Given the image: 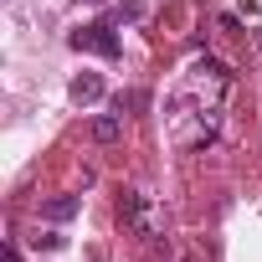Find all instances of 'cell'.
I'll return each mask as SVG.
<instances>
[{"mask_svg": "<svg viewBox=\"0 0 262 262\" xmlns=\"http://www.w3.org/2000/svg\"><path fill=\"white\" fill-rule=\"evenodd\" d=\"M67 41H72V52H93V57H108V62L123 52L118 31H113V26H103V21H98V26H77Z\"/></svg>", "mask_w": 262, "mask_h": 262, "instance_id": "1", "label": "cell"}, {"mask_svg": "<svg viewBox=\"0 0 262 262\" xmlns=\"http://www.w3.org/2000/svg\"><path fill=\"white\" fill-rule=\"evenodd\" d=\"M67 93H72V103H98V98H103V77H98V72H77Z\"/></svg>", "mask_w": 262, "mask_h": 262, "instance_id": "2", "label": "cell"}, {"mask_svg": "<svg viewBox=\"0 0 262 262\" xmlns=\"http://www.w3.org/2000/svg\"><path fill=\"white\" fill-rule=\"evenodd\" d=\"M93 139H98V144H118V139H123V118H118V113H98V118H93Z\"/></svg>", "mask_w": 262, "mask_h": 262, "instance_id": "3", "label": "cell"}, {"mask_svg": "<svg viewBox=\"0 0 262 262\" xmlns=\"http://www.w3.org/2000/svg\"><path fill=\"white\" fill-rule=\"evenodd\" d=\"M77 211H82V201H77V195H52V201L41 206V216H47V221H72Z\"/></svg>", "mask_w": 262, "mask_h": 262, "instance_id": "4", "label": "cell"}, {"mask_svg": "<svg viewBox=\"0 0 262 262\" xmlns=\"http://www.w3.org/2000/svg\"><path fill=\"white\" fill-rule=\"evenodd\" d=\"M118 211H123V221H134L139 231H149V221H144V195L123 190V195H118Z\"/></svg>", "mask_w": 262, "mask_h": 262, "instance_id": "5", "label": "cell"}, {"mask_svg": "<svg viewBox=\"0 0 262 262\" xmlns=\"http://www.w3.org/2000/svg\"><path fill=\"white\" fill-rule=\"evenodd\" d=\"M36 247H47V252H57V247H67V236H57V231H47V236H36Z\"/></svg>", "mask_w": 262, "mask_h": 262, "instance_id": "6", "label": "cell"}, {"mask_svg": "<svg viewBox=\"0 0 262 262\" xmlns=\"http://www.w3.org/2000/svg\"><path fill=\"white\" fill-rule=\"evenodd\" d=\"M0 262H21V252H16V242H6V252H0Z\"/></svg>", "mask_w": 262, "mask_h": 262, "instance_id": "7", "label": "cell"}, {"mask_svg": "<svg viewBox=\"0 0 262 262\" xmlns=\"http://www.w3.org/2000/svg\"><path fill=\"white\" fill-rule=\"evenodd\" d=\"M185 262H195V257H185Z\"/></svg>", "mask_w": 262, "mask_h": 262, "instance_id": "8", "label": "cell"}]
</instances>
